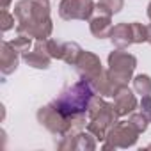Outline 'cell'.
<instances>
[{
    "label": "cell",
    "mask_w": 151,
    "mask_h": 151,
    "mask_svg": "<svg viewBox=\"0 0 151 151\" xmlns=\"http://www.w3.org/2000/svg\"><path fill=\"white\" fill-rule=\"evenodd\" d=\"M114 107H116V112H117L119 117L128 116V114H132V112L137 109V98H135V94L128 89V86H124V87L114 96Z\"/></svg>",
    "instance_id": "8fae6325"
},
{
    "label": "cell",
    "mask_w": 151,
    "mask_h": 151,
    "mask_svg": "<svg viewBox=\"0 0 151 151\" xmlns=\"http://www.w3.org/2000/svg\"><path fill=\"white\" fill-rule=\"evenodd\" d=\"M75 68H77L78 75H80V78H86L93 84H96L101 77H103V66H101V60L98 55L87 52V50H82L77 62H75Z\"/></svg>",
    "instance_id": "8992f818"
},
{
    "label": "cell",
    "mask_w": 151,
    "mask_h": 151,
    "mask_svg": "<svg viewBox=\"0 0 151 151\" xmlns=\"http://www.w3.org/2000/svg\"><path fill=\"white\" fill-rule=\"evenodd\" d=\"M94 96H96L94 84L82 78L77 84H73L68 89H64L57 96V100H53L52 103L64 117H77V116L87 114L89 105H91Z\"/></svg>",
    "instance_id": "7a4b0ae2"
},
{
    "label": "cell",
    "mask_w": 151,
    "mask_h": 151,
    "mask_svg": "<svg viewBox=\"0 0 151 151\" xmlns=\"http://www.w3.org/2000/svg\"><path fill=\"white\" fill-rule=\"evenodd\" d=\"M9 4H11V0H0V7H2V9H7Z\"/></svg>",
    "instance_id": "603a6c76"
},
{
    "label": "cell",
    "mask_w": 151,
    "mask_h": 151,
    "mask_svg": "<svg viewBox=\"0 0 151 151\" xmlns=\"http://www.w3.org/2000/svg\"><path fill=\"white\" fill-rule=\"evenodd\" d=\"M149 147H151V146H149Z\"/></svg>",
    "instance_id": "484cf974"
},
{
    "label": "cell",
    "mask_w": 151,
    "mask_h": 151,
    "mask_svg": "<svg viewBox=\"0 0 151 151\" xmlns=\"http://www.w3.org/2000/svg\"><path fill=\"white\" fill-rule=\"evenodd\" d=\"M124 6V0H100L96 4L100 14H107V16H112L116 13H119Z\"/></svg>",
    "instance_id": "5bb4252c"
},
{
    "label": "cell",
    "mask_w": 151,
    "mask_h": 151,
    "mask_svg": "<svg viewBox=\"0 0 151 151\" xmlns=\"http://www.w3.org/2000/svg\"><path fill=\"white\" fill-rule=\"evenodd\" d=\"M133 126H135V130L139 132V133H142V132H146V128H147V119L139 112V114H133L132 112V116H130V119H128Z\"/></svg>",
    "instance_id": "44dd1931"
},
{
    "label": "cell",
    "mask_w": 151,
    "mask_h": 151,
    "mask_svg": "<svg viewBox=\"0 0 151 151\" xmlns=\"http://www.w3.org/2000/svg\"><path fill=\"white\" fill-rule=\"evenodd\" d=\"M82 48L77 45V43H64V53H62V60L75 66V62H77L78 55H80Z\"/></svg>",
    "instance_id": "9a60e30c"
},
{
    "label": "cell",
    "mask_w": 151,
    "mask_h": 151,
    "mask_svg": "<svg viewBox=\"0 0 151 151\" xmlns=\"http://www.w3.org/2000/svg\"><path fill=\"white\" fill-rule=\"evenodd\" d=\"M22 57L29 66H32L36 69H46L50 66V60H52V57L46 50V39H36L34 48L22 53Z\"/></svg>",
    "instance_id": "ba28073f"
},
{
    "label": "cell",
    "mask_w": 151,
    "mask_h": 151,
    "mask_svg": "<svg viewBox=\"0 0 151 151\" xmlns=\"http://www.w3.org/2000/svg\"><path fill=\"white\" fill-rule=\"evenodd\" d=\"M46 50L52 59H62L64 53V43L55 41V39H46Z\"/></svg>",
    "instance_id": "ac0fdd59"
},
{
    "label": "cell",
    "mask_w": 151,
    "mask_h": 151,
    "mask_svg": "<svg viewBox=\"0 0 151 151\" xmlns=\"http://www.w3.org/2000/svg\"><path fill=\"white\" fill-rule=\"evenodd\" d=\"M16 30L32 39H48L52 34L50 4L48 0H20L14 6Z\"/></svg>",
    "instance_id": "6da1fadb"
},
{
    "label": "cell",
    "mask_w": 151,
    "mask_h": 151,
    "mask_svg": "<svg viewBox=\"0 0 151 151\" xmlns=\"http://www.w3.org/2000/svg\"><path fill=\"white\" fill-rule=\"evenodd\" d=\"M89 29H91V34H93L94 37H98V39L109 37L110 32H112V20H110V16H107V14L94 16V18H91Z\"/></svg>",
    "instance_id": "4fadbf2b"
},
{
    "label": "cell",
    "mask_w": 151,
    "mask_h": 151,
    "mask_svg": "<svg viewBox=\"0 0 151 151\" xmlns=\"http://www.w3.org/2000/svg\"><path fill=\"white\" fill-rule=\"evenodd\" d=\"M147 16H149V20H151V2L147 4Z\"/></svg>",
    "instance_id": "d4e9b609"
},
{
    "label": "cell",
    "mask_w": 151,
    "mask_h": 151,
    "mask_svg": "<svg viewBox=\"0 0 151 151\" xmlns=\"http://www.w3.org/2000/svg\"><path fill=\"white\" fill-rule=\"evenodd\" d=\"M135 66H137V59L132 53L123 52V48L114 50L109 55V71L114 75L117 80H121L124 84H128L132 80V75H133Z\"/></svg>",
    "instance_id": "5b68a950"
},
{
    "label": "cell",
    "mask_w": 151,
    "mask_h": 151,
    "mask_svg": "<svg viewBox=\"0 0 151 151\" xmlns=\"http://www.w3.org/2000/svg\"><path fill=\"white\" fill-rule=\"evenodd\" d=\"M109 37L117 48H128L130 45H133L132 25L130 23H117L116 27H112V32Z\"/></svg>",
    "instance_id": "7c38bea8"
},
{
    "label": "cell",
    "mask_w": 151,
    "mask_h": 151,
    "mask_svg": "<svg viewBox=\"0 0 151 151\" xmlns=\"http://www.w3.org/2000/svg\"><path fill=\"white\" fill-rule=\"evenodd\" d=\"M139 132L130 121H117L107 133L103 149H116V147H132L139 139Z\"/></svg>",
    "instance_id": "277c9868"
},
{
    "label": "cell",
    "mask_w": 151,
    "mask_h": 151,
    "mask_svg": "<svg viewBox=\"0 0 151 151\" xmlns=\"http://www.w3.org/2000/svg\"><path fill=\"white\" fill-rule=\"evenodd\" d=\"M132 25V34H133V43H144L147 41V27L142 23H130Z\"/></svg>",
    "instance_id": "d6986e66"
},
{
    "label": "cell",
    "mask_w": 151,
    "mask_h": 151,
    "mask_svg": "<svg viewBox=\"0 0 151 151\" xmlns=\"http://www.w3.org/2000/svg\"><path fill=\"white\" fill-rule=\"evenodd\" d=\"M11 45H13L20 53H25V52H29L30 46H32V37H29V36H25V34H18V37H14V39L11 41Z\"/></svg>",
    "instance_id": "e0dca14e"
},
{
    "label": "cell",
    "mask_w": 151,
    "mask_h": 151,
    "mask_svg": "<svg viewBox=\"0 0 151 151\" xmlns=\"http://www.w3.org/2000/svg\"><path fill=\"white\" fill-rule=\"evenodd\" d=\"M14 27V14H11L7 9H2V13H0V29H2V32H7Z\"/></svg>",
    "instance_id": "ffe728a7"
},
{
    "label": "cell",
    "mask_w": 151,
    "mask_h": 151,
    "mask_svg": "<svg viewBox=\"0 0 151 151\" xmlns=\"http://www.w3.org/2000/svg\"><path fill=\"white\" fill-rule=\"evenodd\" d=\"M140 114L147 119V123H151V96H142V100H140Z\"/></svg>",
    "instance_id": "7402d4cb"
},
{
    "label": "cell",
    "mask_w": 151,
    "mask_h": 151,
    "mask_svg": "<svg viewBox=\"0 0 151 151\" xmlns=\"http://www.w3.org/2000/svg\"><path fill=\"white\" fill-rule=\"evenodd\" d=\"M133 89L142 96H149L151 94V78L147 75H137L133 78Z\"/></svg>",
    "instance_id": "2e32d148"
},
{
    "label": "cell",
    "mask_w": 151,
    "mask_h": 151,
    "mask_svg": "<svg viewBox=\"0 0 151 151\" xmlns=\"http://www.w3.org/2000/svg\"><path fill=\"white\" fill-rule=\"evenodd\" d=\"M20 62V52L11 45V41H4L0 48V71L4 75H11L16 71Z\"/></svg>",
    "instance_id": "30bf717a"
},
{
    "label": "cell",
    "mask_w": 151,
    "mask_h": 151,
    "mask_svg": "<svg viewBox=\"0 0 151 151\" xmlns=\"http://www.w3.org/2000/svg\"><path fill=\"white\" fill-rule=\"evenodd\" d=\"M94 135L89 132V133H84V132H77V133H71V135H64L60 137L62 142L57 144L59 149H89L93 151L96 147V142L93 139Z\"/></svg>",
    "instance_id": "9c48e42d"
},
{
    "label": "cell",
    "mask_w": 151,
    "mask_h": 151,
    "mask_svg": "<svg viewBox=\"0 0 151 151\" xmlns=\"http://www.w3.org/2000/svg\"><path fill=\"white\" fill-rule=\"evenodd\" d=\"M87 117H89V123H87V132H91L96 139L103 140L109 133V130L117 123V112H116V107L114 103H109L105 101L103 98L100 96H94L91 105H89V110H87Z\"/></svg>",
    "instance_id": "3957f363"
},
{
    "label": "cell",
    "mask_w": 151,
    "mask_h": 151,
    "mask_svg": "<svg viewBox=\"0 0 151 151\" xmlns=\"http://www.w3.org/2000/svg\"><path fill=\"white\" fill-rule=\"evenodd\" d=\"M96 4L93 0H60L59 16L62 20H91Z\"/></svg>",
    "instance_id": "52a82bcc"
},
{
    "label": "cell",
    "mask_w": 151,
    "mask_h": 151,
    "mask_svg": "<svg viewBox=\"0 0 151 151\" xmlns=\"http://www.w3.org/2000/svg\"><path fill=\"white\" fill-rule=\"evenodd\" d=\"M147 43L151 45V25H147Z\"/></svg>",
    "instance_id": "cb8c5ba5"
}]
</instances>
